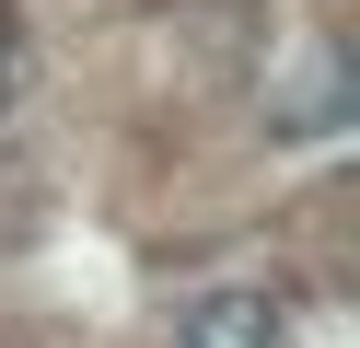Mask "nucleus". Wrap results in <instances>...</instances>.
I'll return each instance as SVG.
<instances>
[{
	"instance_id": "f257e3e1",
	"label": "nucleus",
	"mask_w": 360,
	"mask_h": 348,
	"mask_svg": "<svg viewBox=\"0 0 360 348\" xmlns=\"http://www.w3.org/2000/svg\"><path fill=\"white\" fill-rule=\"evenodd\" d=\"M174 348H279V302L267 290H210L186 325H174Z\"/></svg>"
},
{
	"instance_id": "f03ea898",
	"label": "nucleus",
	"mask_w": 360,
	"mask_h": 348,
	"mask_svg": "<svg viewBox=\"0 0 360 348\" xmlns=\"http://www.w3.org/2000/svg\"><path fill=\"white\" fill-rule=\"evenodd\" d=\"M337 116V46H314L302 58V93H290V128H326Z\"/></svg>"
},
{
	"instance_id": "7ed1b4c3",
	"label": "nucleus",
	"mask_w": 360,
	"mask_h": 348,
	"mask_svg": "<svg viewBox=\"0 0 360 348\" xmlns=\"http://www.w3.org/2000/svg\"><path fill=\"white\" fill-rule=\"evenodd\" d=\"M0 116H12V58H0Z\"/></svg>"
}]
</instances>
